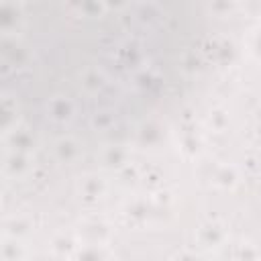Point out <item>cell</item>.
I'll return each mask as SVG.
<instances>
[{"mask_svg": "<svg viewBox=\"0 0 261 261\" xmlns=\"http://www.w3.org/2000/svg\"><path fill=\"white\" fill-rule=\"evenodd\" d=\"M198 37L181 4H27L4 35V80L43 130L112 139L181 90Z\"/></svg>", "mask_w": 261, "mask_h": 261, "instance_id": "cell-1", "label": "cell"}]
</instances>
